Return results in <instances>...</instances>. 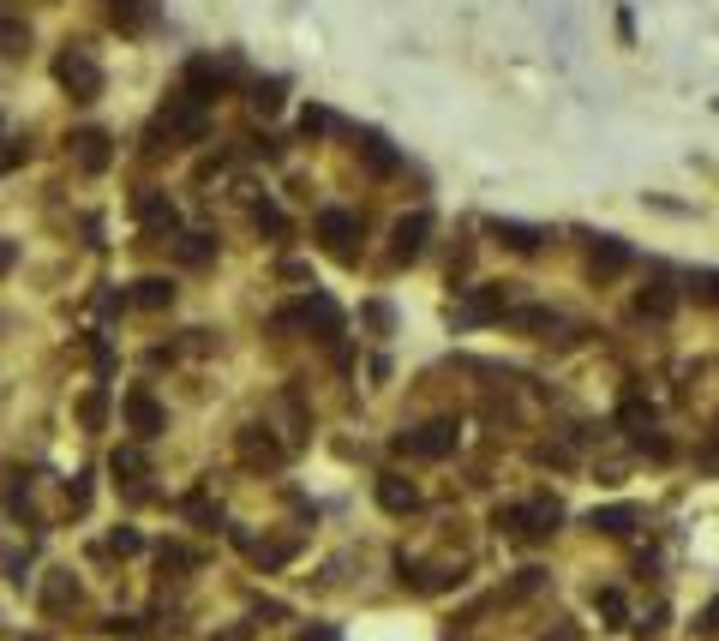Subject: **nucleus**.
<instances>
[{
	"instance_id": "5",
	"label": "nucleus",
	"mask_w": 719,
	"mask_h": 641,
	"mask_svg": "<svg viewBox=\"0 0 719 641\" xmlns=\"http://www.w3.org/2000/svg\"><path fill=\"white\" fill-rule=\"evenodd\" d=\"M288 324H306V330H318V342H336V336H342V312H336L324 294L300 300L294 312H276V330H288Z\"/></svg>"
},
{
	"instance_id": "31",
	"label": "nucleus",
	"mask_w": 719,
	"mask_h": 641,
	"mask_svg": "<svg viewBox=\"0 0 719 641\" xmlns=\"http://www.w3.org/2000/svg\"><path fill=\"white\" fill-rule=\"evenodd\" d=\"M108 552H120V558H132V552H144V540H138V528H114V534H108Z\"/></svg>"
},
{
	"instance_id": "2",
	"label": "nucleus",
	"mask_w": 719,
	"mask_h": 641,
	"mask_svg": "<svg viewBox=\"0 0 719 641\" xmlns=\"http://www.w3.org/2000/svg\"><path fill=\"white\" fill-rule=\"evenodd\" d=\"M210 102H198L192 90H180V96H168L162 102V126H168V138H180V144H198L204 132H210V114H204Z\"/></svg>"
},
{
	"instance_id": "21",
	"label": "nucleus",
	"mask_w": 719,
	"mask_h": 641,
	"mask_svg": "<svg viewBox=\"0 0 719 641\" xmlns=\"http://www.w3.org/2000/svg\"><path fill=\"white\" fill-rule=\"evenodd\" d=\"M108 12H114V24H120V30H144V24L156 18V0H114Z\"/></svg>"
},
{
	"instance_id": "26",
	"label": "nucleus",
	"mask_w": 719,
	"mask_h": 641,
	"mask_svg": "<svg viewBox=\"0 0 719 641\" xmlns=\"http://www.w3.org/2000/svg\"><path fill=\"white\" fill-rule=\"evenodd\" d=\"M210 252H216V240H210V234H180V258H186V264H204Z\"/></svg>"
},
{
	"instance_id": "38",
	"label": "nucleus",
	"mask_w": 719,
	"mask_h": 641,
	"mask_svg": "<svg viewBox=\"0 0 719 641\" xmlns=\"http://www.w3.org/2000/svg\"><path fill=\"white\" fill-rule=\"evenodd\" d=\"M300 641H342L330 624H312V630H300Z\"/></svg>"
},
{
	"instance_id": "10",
	"label": "nucleus",
	"mask_w": 719,
	"mask_h": 641,
	"mask_svg": "<svg viewBox=\"0 0 719 641\" xmlns=\"http://www.w3.org/2000/svg\"><path fill=\"white\" fill-rule=\"evenodd\" d=\"M240 462H246V468H282V444H276L264 426H246V432H240Z\"/></svg>"
},
{
	"instance_id": "39",
	"label": "nucleus",
	"mask_w": 719,
	"mask_h": 641,
	"mask_svg": "<svg viewBox=\"0 0 719 641\" xmlns=\"http://www.w3.org/2000/svg\"><path fill=\"white\" fill-rule=\"evenodd\" d=\"M702 630H719V600L708 606V612H702Z\"/></svg>"
},
{
	"instance_id": "40",
	"label": "nucleus",
	"mask_w": 719,
	"mask_h": 641,
	"mask_svg": "<svg viewBox=\"0 0 719 641\" xmlns=\"http://www.w3.org/2000/svg\"><path fill=\"white\" fill-rule=\"evenodd\" d=\"M252 636V624H240V630H228V636H210V641H246Z\"/></svg>"
},
{
	"instance_id": "17",
	"label": "nucleus",
	"mask_w": 719,
	"mask_h": 641,
	"mask_svg": "<svg viewBox=\"0 0 719 641\" xmlns=\"http://www.w3.org/2000/svg\"><path fill=\"white\" fill-rule=\"evenodd\" d=\"M132 306H144V312L174 306V282H168V276H138V282H132Z\"/></svg>"
},
{
	"instance_id": "11",
	"label": "nucleus",
	"mask_w": 719,
	"mask_h": 641,
	"mask_svg": "<svg viewBox=\"0 0 719 641\" xmlns=\"http://www.w3.org/2000/svg\"><path fill=\"white\" fill-rule=\"evenodd\" d=\"M186 90H192L198 102H216V96L228 90V66H216V60H192V66H186Z\"/></svg>"
},
{
	"instance_id": "12",
	"label": "nucleus",
	"mask_w": 719,
	"mask_h": 641,
	"mask_svg": "<svg viewBox=\"0 0 719 641\" xmlns=\"http://www.w3.org/2000/svg\"><path fill=\"white\" fill-rule=\"evenodd\" d=\"M624 264H630V246H624V240H612V234H600V240H594V252H588V270H594V282H612Z\"/></svg>"
},
{
	"instance_id": "18",
	"label": "nucleus",
	"mask_w": 719,
	"mask_h": 641,
	"mask_svg": "<svg viewBox=\"0 0 719 641\" xmlns=\"http://www.w3.org/2000/svg\"><path fill=\"white\" fill-rule=\"evenodd\" d=\"M510 312V300H504V288L498 282H486V288H474V300H468V324H486V318H504Z\"/></svg>"
},
{
	"instance_id": "14",
	"label": "nucleus",
	"mask_w": 719,
	"mask_h": 641,
	"mask_svg": "<svg viewBox=\"0 0 719 641\" xmlns=\"http://www.w3.org/2000/svg\"><path fill=\"white\" fill-rule=\"evenodd\" d=\"M492 234H498V246H510V252H540V240H546V228H534V222H492Z\"/></svg>"
},
{
	"instance_id": "22",
	"label": "nucleus",
	"mask_w": 719,
	"mask_h": 641,
	"mask_svg": "<svg viewBox=\"0 0 719 641\" xmlns=\"http://www.w3.org/2000/svg\"><path fill=\"white\" fill-rule=\"evenodd\" d=\"M504 318H510L516 330H552V324H558L552 306H516V312H504Z\"/></svg>"
},
{
	"instance_id": "1",
	"label": "nucleus",
	"mask_w": 719,
	"mask_h": 641,
	"mask_svg": "<svg viewBox=\"0 0 719 641\" xmlns=\"http://www.w3.org/2000/svg\"><path fill=\"white\" fill-rule=\"evenodd\" d=\"M558 498H534V504H504L498 510V528L504 534H516V540H540V534H552L558 528Z\"/></svg>"
},
{
	"instance_id": "25",
	"label": "nucleus",
	"mask_w": 719,
	"mask_h": 641,
	"mask_svg": "<svg viewBox=\"0 0 719 641\" xmlns=\"http://www.w3.org/2000/svg\"><path fill=\"white\" fill-rule=\"evenodd\" d=\"M24 42H30V30H24L18 18L0 12V54H24Z\"/></svg>"
},
{
	"instance_id": "24",
	"label": "nucleus",
	"mask_w": 719,
	"mask_h": 641,
	"mask_svg": "<svg viewBox=\"0 0 719 641\" xmlns=\"http://www.w3.org/2000/svg\"><path fill=\"white\" fill-rule=\"evenodd\" d=\"M282 90H288L282 78H264V84L252 90V108H258V114H276V108H282Z\"/></svg>"
},
{
	"instance_id": "32",
	"label": "nucleus",
	"mask_w": 719,
	"mask_h": 641,
	"mask_svg": "<svg viewBox=\"0 0 719 641\" xmlns=\"http://www.w3.org/2000/svg\"><path fill=\"white\" fill-rule=\"evenodd\" d=\"M60 606H78V582H48V612Z\"/></svg>"
},
{
	"instance_id": "4",
	"label": "nucleus",
	"mask_w": 719,
	"mask_h": 641,
	"mask_svg": "<svg viewBox=\"0 0 719 641\" xmlns=\"http://www.w3.org/2000/svg\"><path fill=\"white\" fill-rule=\"evenodd\" d=\"M54 78H60L78 102H96V96H102V66H96L84 48H66V54L54 60Z\"/></svg>"
},
{
	"instance_id": "19",
	"label": "nucleus",
	"mask_w": 719,
	"mask_h": 641,
	"mask_svg": "<svg viewBox=\"0 0 719 641\" xmlns=\"http://www.w3.org/2000/svg\"><path fill=\"white\" fill-rule=\"evenodd\" d=\"M672 306H678V294H672L666 276H654V282L636 294V312H642V318H672Z\"/></svg>"
},
{
	"instance_id": "23",
	"label": "nucleus",
	"mask_w": 719,
	"mask_h": 641,
	"mask_svg": "<svg viewBox=\"0 0 719 641\" xmlns=\"http://www.w3.org/2000/svg\"><path fill=\"white\" fill-rule=\"evenodd\" d=\"M78 420H84V426H90V432H96V426H102V420H108V390H102V384H96V390H84V396H78Z\"/></svg>"
},
{
	"instance_id": "20",
	"label": "nucleus",
	"mask_w": 719,
	"mask_h": 641,
	"mask_svg": "<svg viewBox=\"0 0 719 641\" xmlns=\"http://www.w3.org/2000/svg\"><path fill=\"white\" fill-rule=\"evenodd\" d=\"M588 528H594V534H630V528H636V510H630V504L594 510V516H588Z\"/></svg>"
},
{
	"instance_id": "13",
	"label": "nucleus",
	"mask_w": 719,
	"mask_h": 641,
	"mask_svg": "<svg viewBox=\"0 0 719 641\" xmlns=\"http://www.w3.org/2000/svg\"><path fill=\"white\" fill-rule=\"evenodd\" d=\"M378 504H384L390 516H408V510H420V486H408L402 474H384V480H378Z\"/></svg>"
},
{
	"instance_id": "33",
	"label": "nucleus",
	"mask_w": 719,
	"mask_h": 641,
	"mask_svg": "<svg viewBox=\"0 0 719 641\" xmlns=\"http://www.w3.org/2000/svg\"><path fill=\"white\" fill-rule=\"evenodd\" d=\"M690 288H696L708 306H719V270H702V276H690Z\"/></svg>"
},
{
	"instance_id": "3",
	"label": "nucleus",
	"mask_w": 719,
	"mask_h": 641,
	"mask_svg": "<svg viewBox=\"0 0 719 641\" xmlns=\"http://www.w3.org/2000/svg\"><path fill=\"white\" fill-rule=\"evenodd\" d=\"M456 420H432V426H414V432H402L396 438V450L402 456H420V462H444V456H456Z\"/></svg>"
},
{
	"instance_id": "30",
	"label": "nucleus",
	"mask_w": 719,
	"mask_h": 641,
	"mask_svg": "<svg viewBox=\"0 0 719 641\" xmlns=\"http://www.w3.org/2000/svg\"><path fill=\"white\" fill-rule=\"evenodd\" d=\"M156 564H162V570H198V552H186V546H162Z\"/></svg>"
},
{
	"instance_id": "27",
	"label": "nucleus",
	"mask_w": 719,
	"mask_h": 641,
	"mask_svg": "<svg viewBox=\"0 0 719 641\" xmlns=\"http://www.w3.org/2000/svg\"><path fill=\"white\" fill-rule=\"evenodd\" d=\"M108 468H114L120 480H138V474H144V450H114V456H108Z\"/></svg>"
},
{
	"instance_id": "36",
	"label": "nucleus",
	"mask_w": 719,
	"mask_h": 641,
	"mask_svg": "<svg viewBox=\"0 0 719 641\" xmlns=\"http://www.w3.org/2000/svg\"><path fill=\"white\" fill-rule=\"evenodd\" d=\"M66 504H72V510H90V480H72V486H66Z\"/></svg>"
},
{
	"instance_id": "34",
	"label": "nucleus",
	"mask_w": 719,
	"mask_h": 641,
	"mask_svg": "<svg viewBox=\"0 0 719 641\" xmlns=\"http://www.w3.org/2000/svg\"><path fill=\"white\" fill-rule=\"evenodd\" d=\"M324 126H330V114H324V108H306V114H300V132H306V138H312V132H324Z\"/></svg>"
},
{
	"instance_id": "7",
	"label": "nucleus",
	"mask_w": 719,
	"mask_h": 641,
	"mask_svg": "<svg viewBox=\"0 0 719 641\" xmlns=\"http://www.w3.org/2000/svg\"><path fill=\"white\" fill-rule=\"evenodd\" d=\"M426 234H432V216H426V210L402 216V222H396V234H390V240H396V246H390V258H396V264H414V258L426 252Z\"/></svg>"
},
{
	"instance_id": "9",
	"label": "nucleus",
	"mask_w": 719,
	"mask_h": 641,
	"mask_svg": "<svg viewBox=\"0 0 719 641\" xmlns=\"http://www.w3.org/2000/svg\"><path fill=\"white\" fill-rule=\"evenodd\" d=\"M120 408H126V426H132L138 438H156V432H162V420H168V414H162V402H156L150 390H126V402H120Z\"/></svg>"
},
{
	"instance_id": "6",
	"label": "nucleus",
	"mask_w": 719,
	"mask_h": 641,
	"mask_svg": "<svg viewBox=\"0 0 719 641\" xmlns=\"http://www.w3.org/2000/svg\"><path fill=\"white\" fill-rule=\"evenodd\" d=\"M132 216H138L150 234H174V228H180V210H174V204H168V192H156V186L132 192Z\"/></svg>"
},
{
	"instance_id": "29",
	"label": "nucleus",
	"mask_w": 719,
	"mask_h": 641,
	"mask_svg": "<svg viewBox=\"0 0 719 641\" xmlns=\"http://www.w3.org/2000/svg\"><path fill=\"white\" fill-rule=\"evenodd\" d=\"M180 510H186V516H192V522H204V528H216V522H222V516H216V504H210V498H204V492H192V498H186V504H180Z\"/></svg>"
},
{
	"instance_id": "41",
	"label": "nucleus",
	"mask_w": 719,
	"mask_h": 641,
	"mask_svg": "<svg viewBox=\"0 0 719 641\" xmlns=\"http://www.w3.org/2000/svg\"><path fill=\"white\" fill-rule=\"evenodd\" d=\"M6 264H12V240H0V270H6Z\"/></svg>"
},
{
	"instance_id": "8",
	"label": "nucleus",
	"mask_w": 719,
	"mask_h": 641,
	"mask_svg": "<svg viewBox=\"0 0 719 641\" xmlns=\"http://www.w3.org/2000/svg\"><path fill=\"white\" fill-rule=\"evenodd\" d=\"M318 240L336 252V258H354V240H360V222L348 216V210H324L318 216Z\"/></svg>"
},
{
	"instance_id": "35",
	"label": "nucleus",
	"mask_w": 719,
	"mask_h": 641,
	"mask_svg": "<svg viewBox=\"0 0 719 641\" xmlns=\"http://www.w3.org/2000/svg\"><path fill=\"white\" fill-rule=\"evenodd\" d=\"M258 228H270V234H282L288 222H282V210H276V204H258Z\"/></svg>"
},
{
	"instance_id": "16",
	"label": "nucleus",
	"mask_w": 719,
	"mask_h": 641,
	"mask_svg": "<svg viewBox=\"0 0 719 641\" xmlns=\"http://www.w3.org/2000/svg\"><path fill=\"white\" fill-rule=\"evenodd\" d=\"M360 156H366V168H372V174H396V168H402V156L390 150V138H384V132H360Z\"/></svg>"
},
{
	"instance_id": "37",
	"label": "nucleus",
	"mask_w": 719,
	"mask_h": 641,
	"mask_svg": "<svg viewBox=\"0 0 719 641\" xmlns=\"http://www.w3.org/2000/svg\"><path fill=\"white\" fill-rule=\"evenodd\" d=\"M108 636H126V641H132V636H138V618H108Z\"/></svg>"
},
{
	"instance_id": "28",
	"label": "nucleus",
	"mask_w": 719,
	"mask_h": 641,
	"mask_svg": "<svg viewBox=\"0 0 719 641\" xmlns=\"http://www.w3.org/2000/svg\"><path fill=\"white\" fill-rule=\"evenodd\" d=\"M594 606H600V618H606L612 630H618V624L630 618V612H624V594H618V588H606V594H594Z\"/></svg>"
},
{
	"instance_id": "15",
	"label": "nucleus",
	"mask_w": 719,
	"mask_h": 641,
	"mask_svg": "<svg viewBox=\"0 0 719 641\" xmlns=\"http://www.w3.org/2000/svg\"><path fill=\"white\" fill-rule=\"evenodd\" d=\"M72 150H78V168H84V174H102L108 156H114V150H108V132H78Z\"/></svg>"
}]
</instances>
